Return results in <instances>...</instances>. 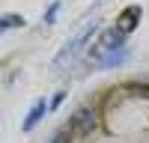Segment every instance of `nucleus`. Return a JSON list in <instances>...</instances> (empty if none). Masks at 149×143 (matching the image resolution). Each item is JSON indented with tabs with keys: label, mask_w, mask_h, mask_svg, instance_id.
<instances>
[{
	"label": "nucleus",
	"mask_w": 149,
	"mask_h": 143,
	"mask_svg": "<svg viewBox=\"0 0 149 143\" xmlns=\"http://www.w3.org/2000/svg\"><path fill=\"white\" fill-rule=\"evenodd\" d=\"M125 39H128V33H122L116 24L107 27V30H102V36H98V42H95V51H93V60H98V57L107 54V51H119V48H125Z\"/></svg>",
	"instance_id": "nucleus-3"
},
{
	"label": "nucleus",
	"mask_w": 149,
	"mask_h": 143,
	"mask_svg": "<svg viewBox=\"0 0 149 143\" xmlns=\"http://www.w3.org/2000/svg\"><path fill=\"white\" fill-rule=\"evenodd\" d=\"M140 18H143V9L137 6V3H131V6H125L116 15V27L122 30V33H134L137 30V24H140Z\"/></svg>",
	"instance_id": "nucleus-4"
},
{
	"label": "nucleus",
	"mask_w": 149,
	"mask_h": 143,
	"mask_svg": "<svg viewBox=\"0 0 149 143\" xmlns=\"http://www.w3.org/2000/svg\"><path fill=\"white\" fill-rule=\"evenodd\" d=\"M72 131H69V125H63V128H60V131H54V134H51V140H48V143H72Z\"/></svg>",
	"instance_id": "nucleus-9"
},
{
	"label": "nucleus",
	"mask_w": 149,
	"mask_h": 143,
	"mask_svg": "<svg viewBox=\"0 0 149 143\" xmlns=\"http://www.w3.org/2000/svg\"><path fill=\"white\" fill-rule=\"evenodd\" d=\"M122 90L131 92V95H137V99H146L149 101V83L146 81H128V83H122Z\"/></svg>",
	"instance_id": "nucleus-7"
},
{
	"label": "nucleus",
	"mask_w": 149,
	"mask_h": 143,
	"mask_svg": "<svg viewBox=\"0 0 149 143\" xmlns=\"http://www.w3.org/2000/svg\"><path fill=\"white\" fill-rule=\"evenodd\" d=\"M66 101V90H60V92H54V99H51V110H57L60 104Z\"/></svg>",
	"instance_id": "nucleus-11"
},
{
	"label": "nucleus",
	"mask_w": 149,
	"mask_h": 143,
	"mask_svg": "<svg viewBox=\"0 0 149 143\" xmlns=\"http://www.w3.org/2000/svg\"><path fill=\"white\" fill-rule=\"evenodd\" d=\"M24 24H27L24 15H12V12H6V15L0 18V27L3 30H15V27H24Z\"/></svg>",
	"instance_id": "nucleus-8"
},
{
	"label": "nucleus",
	"mask_w": 149,
	"mask_h": 143,
	"mask_svg": "<svg viewBox=\"0 0 149 143\" xmlns=\"http://www.w3.org/2000/svg\"><path fill=\"white\" fill-rule=\"evenodd\" d=\"M95 30H98V21H90V24H86V27H84L78 36H74L72 42H66L63 48H60V54L54 57V72H63V69H66V63H72V60L84 51V45L95 36Z\"/></svg>",
	"instance_id": "nucleus-1"
},
{
	"label": "nucleus",
	"mask_w": 149,
	"mask_h": 143,
	"mask_svg": "<svg viewBox=\"0 0 149 143\" xmlns=\"http://www.w3.org/2000/svg\"><path fill=\"white\" fill-rule=\"evenodd\" d=\"M57 15H60V0H54V3L45 9V24H54V21H57Z\"/></svg>",
	"instance_id": "nucleus-10"
},
{
	"label": "nucleus",
	"mask_w": 149,
	"mask_h": 143,
	"mask_svg": "<svg viewBox=\"0 0 149 143\" xmlns=\"http://www.w3.org/2000/svg\"><path fill=\"white\" fill-rule=\"evenodd\" d=\"M51 110V101H45V99H36L33 107L27 110V116H24V122H21V131H33L36 125L45 119V113Z\"/></svg>",
	"instance_id": "nucleus-5"
},
{
	"label": "nucleus",
	"mask_w": 149,
	"mask_h": 143,
	"mask_svg": "<svg viewBox=\"0 0 149 143\" xmlns=\"http://www.w3.org/2000/svg\"><path fill=\"white\" fill-rule=\"evenodd\" d=\"M69 131L74 137H86V134H93V131L98 128V110L95 107H90V104H84V107H78L72 116H69Z\"/></svg>",
	"instance_id": "nucleus-2"
},
{
	"label": "nucleus",
	"mask_w": 149,
	"mask_h": 143,
	"mask_svg": "<svg viewBox=\"0 0 149 143\" xmlns=\"http://www.w3.org/2000/svg\"><path fill=\"white\" fill-rule=\"evenodd\" d=\"M125 60H128V48H119V51H107V54H102L98 60H93V63H95L98 69H119Z\"/></svg>",
	"instance_id": "nucleus-6"
}]
</instances>
